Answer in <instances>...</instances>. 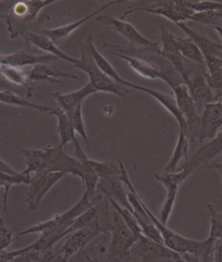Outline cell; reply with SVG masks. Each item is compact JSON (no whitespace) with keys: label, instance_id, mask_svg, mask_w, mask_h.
I'll return each instance as SVG.
<instances>
[{"label":"cell","instance_id":"cell-1","mask_svg":"<svg viewBox=\"0 0 222 262\" xmlns=\"http://www.w3.org/2000/svg\"><path fill=\"white\" fill-rule=\"evenodd\" d=\"M97 203L98 202H92L83 194L81 199L69 210L56 214L46 222H41L18 231L17 236L40 233L39 238L33 243V251L46 253L68 234L69 229L81 214Z\"/></svg>","mask_w":222,"mask_h":262},{"label":"cell","instance_id":"cell-2","mask_svg":"<svg viewBox=\"0 0 222 262\" xmlns=\"http://www.w3.org/2000/svg\"><path fill=\"white\" fill-rule=\"evenodd\" d=\"M103 48L107 49L111 54H122L138 57L148 62L160 72L163 81L168 83L171 88L184 83L183 78L175 72L174 67L163 57L160 48L149 47H136L132 46H118L112 43H103Z\"/></svg>","mask_w":222,"mask_h":262},{"label":"cell","instance_id":"cell-3","mask_svg":"<svg viewBox=\"0 0 222 262\" xmlns=\"http://www.w3.org/2000/svg\"><path fill=\"white\" fill-rule=\"evenodd\" d=\"M93 41L92 35L86 37L84 42H80V53L81 57L77 58V63H75V68L78 69L85 72L90 78L88 83L97 92H107L111 94L117 95L122 98H126L129 94V90L124 86L120 85L115 83L113 80L107 77L101 72L97 63H95L94 58L91 51V43Z\"/></svg>","mask_w":222,"mask_h":262},{"label":"cell","instance_id":"cell-4","mask_svg":"<svg viewBox=\"0 0 222 262\" xmlns=\"http://www.w3.org/2000/svg\"><path fill=\"white\" fill-rule=\"evenodd\" d=\"M110 207L111 242L107 256L111 262H128L131 248L138 239L128 229L114 208Z\"/></svg>","mask_w":222,"mask_h":262},{"label":"cell","instance_id":"cell-5","mask_svg":"<svg viewBox=\"0 0 222 262\" xmlns=\"http://www.w3.org/2000/svg\"><path fill=\"white\" fill-rule=\"evenodd\" d=\"M54 0H14L10 11V23L12 39L25 33V29L37 19L39 12Z\"/></svg>","mask_w":222,"mask_h":262},{"label":"cell","instance_id":"cell-6","mask_svg":"<svg viewBox=\"0 0 222 262\" xmlns=\"http://www.w3.org/2000/svg\"><path fill=\"white\" fill-rule=\"evenodd\" d=\"M119 163L120 169H121V174H120V180L122 181V183L127 185L129 192L127 193L128 194V202L130 203L132 209H133V214L137 223L141 227V229L143 231V234L144 236L147 237L148 239L153 241L154 243L164 245L163 244V239L160 234L159 231L157 230L156 226L151 222L150 218L148 217V214L146 213L145 209L143 208L141 202V196L137 193L136 188L130 182V180L128 178V173L126 170L125 167L123 166V163L121 160H118Z\"/></svg>","mask_w":222,"mask_h":262},{"label":"cell","instance_id":"cell-7","mask_svg":"<svg viewBox=\"0 0 222 262\" xmlns=\"http://www.w3.org/2000/svg\"><path fill=\"white\" fill-rule=\"evenodd\" d=\"M45 165L41 174L57 172L67 176L73 174L83 180L82 164L76 157H70L61 146H48L45 148Z\"/></svg>","mask_w":222,"mask_h":262},{"label":"cell","instance_id":"cell-8","mask_svg":"<svg viewBox=\"0 0 222 262\" xmlns=\"http://www.w3.org/2000/svg\"><path fill=\"white\" fill-rule=\"evenodd\" d=\"M136 12H145L152 14L159 15L166 17L174 24L183 23V21L191 19L194 12L190 9L181 5L179 0H165L156 1L154 4L144 7H129L121 17L123 19L128 14Z\"/></svg>","mask_w":222,"mask_h":262},{"label":"cell","instance_id":"cell-9","mask_svg":"<svg viewBox=\"0 0 222 262\" xmlns=\"http://www.w3.org/2000/svg\"><path fill=\"white\" fill-rule=\"evenodd\" d=\"M179 254L164 245H161L143 235L137 241L129 252L128 262H154L170 259L175 262Z\"/></svg>","mask_w":222,"mask_h":262},{"label":"cell","instance_id":"cell-10","mask_svg":"<svg viewBox=\"0 0 222 262\" xmlns=\"http://www.w3.org/2000/svg\"><path fill=\"white\" fill-rule=\"evenodd\" d=\"M67 174L63 173H46V174H35L32 177L29 183L28 190L26 194V202L27 203V210H37L40 203L48 194L54 185L65 177Z\"/></svg>","mask_w":222,"mask_h":262},{"label":"cell","instance_id":"cell-11","mask_svg":"<svg viewBox=\"0 0 222 262\" xmlns=\"http://www.w3.org/2000/svg\"><path fill=\"white\" fill-rule=\"evenodd\" d=\"M190 174L185 169L180 168L178 172L174 173H163L161 174H156L154 177L157 181H159L165 187L167 190L165 202L163 203L161 212H160V222L167 225L168 219L170 217L171 213L174 208V203L176 201L177 193L179 191L180 187L185 182L186 179Z\"/></svg>","mask_w":222,"mask_h":262},{"label":"cell","instance_id":"cell-12","mask_svg":"<svg viewBox=\"0 0 222 262\" xmlns=\"http://www.w3.org/2000/svg\"><path fill=\"white\" fill-rule=\"evenodd\" d=\"M172 90L174 92V99L176 101L180 112L188 126V140L193 142L196 138L197 129L199 122V115L197 112L195 103L188 92V86L185 83L175 86Z\"/></svg>","mask_w":222,"mask_h":262},{"label":"cell","instance_id":"cell-13","mask_svg":"<svg viewBox=\"0 0 222 262\" xmlns=\"http://www.w3.org/2000/svg\"><path fill=\"white\" fill-rule=\"evenodd\" d=\"M96 19L104 26H107L118 34L125 37L130 43L129 46L136 47H149V48H159V45L146 38L141 34L134 26L126 22L121 18L111 17L108 15H99Z\"/></svg>","mask_w":222,"mask_h":262},{"label":"cell","instance_id":"cell-14","mask_svg":"<svg viewBox=\"0 0 222 262\" xmlns=\"http://www.w3.org/2000/svg\"><path fill=\"white\" fill-rule=\"evenodd\" d=\"M222 126V102H213L206 105L199 116L197 139L204 143L216 137Z\"/></svg>","mask_w":222,"mask_h":262},{"label":"cell","instance_id":"cell-15","mask_svg":"<svg viewBox=\"0 0 222 262\" xmlns=\"http://www.w3.org/2000/svg\"><path fill=\"white\" fill-rule=\"evenodd\" d=\"M220 153H222V130L216 135V137L199 148L181 169H185L191 176L194 171L205 168Z\"/></svg>","mask_w":222,"mask_h":262},{"label":"cell","instance_id":"cell-16","mask_svg":"<svg viewBox=\"0 0 222 262\" xmlns=\"http://www.w3.org/2000/svg\"><path fill=\"white\" fill-rule=\"evenodd\" d=\"M161 41L163 43V48L161 52L163 53V57L174 67L175 72L183 78L184 83L188 84L189 72L184 63V57L180 52L174 39V35L163 28V26L161 27Z\"/></svg>","mask_w":222,"mask_h":262},{"label":"cell","instance_id":"cell-17","mask_svg":"<svg viewBox=\"0 0 222 262\" xmlns=\"http://www.w3.org/2000/svg\"><path fill=\"white\" fill-rule=\"evenodd\" d=\"M73 143L75 146V157L81 163L83 168V177L82 182L84 188L83 194H86L88 199L92 202H99L103 198L102 194L97 193L99 177L94 170V168H92V165L88 163L90 158L86 156L83 148L80 145L78 140L76 138Z\"/></svg>","mask_w":222,"mask_h":262},{"label":"cell","instance_id":"cell-18","mask_svg":"<svg viewBox=\"0 0 222 262\" xmlns=\"http://www.w3.org/2000/svg\"><path fill=\"white\" fill-rule=\"evenodd\" d=\"M206 72L205 71L189 72V81L188 84H186L194 100L198 113H202L206 105L214 102V94L206 79Z\"/></svg>","mask_w":222,"mask_h":262},{"label":"cell","instance_id":"cell-19","mask_svg":"<svg viewBox=\"0 0 222 262\" xmlns=\"http://www.w3.org/2000/svg\"><path fill=\"white\" fill-rule=\"evenodd\" d=\"M72 234V236H70L61 249L56 253L57 256L66 262L81 249L85 248L92 239L102 234V232L96 228H84L77 229Z\"/></svg>","mask_w":222,"mask_h":262},{"label":"cell","instance_id":"cell-20","mask_svg":"<svg viewBox=\"0 0 222 262\" xmlns=\"http://www.w3.org/2000/svg\"><path fill=\"white\" fill-rule=\"evenodd\" d=\"M117 3H122V1H119V0L110 1V2H108V3L105 4V5H103V6L99 7V8L96 10L94 12H92V13L88 15V16H86V17H83V18L77 20L76 22L68 24V25H65V26H60V27H57V28L42 29V30H40L38 32L41 33V34L45 35L46 37H49L56 46H60V45L63 43L77 29L83 26V24H85L87 21L92 19V17H97V15L99 14L100 12H103V11H104L106 9H108V7H110L111 6H114V5Z\"/></svg>","mask_w":222,"mask_h":262},{"label":"cell","instance_id":"cell-21","mask_svg":"<svg viewBox=\"0 0 222 262\" xmlns=\"http://www.w3.org/2000/svg\"><path fill=\"white\" fill-rule=\"evenodd\" d=\"M175 25L196 45L201 52L203 53L205 63L217 58L222 59V46L208 38L206 35L191 29L184 23H178Z\"/></svg>","mask_w":222,"mask_h":262},{"label":"cell","instance_id":"cell-22","mask_svg":"<svg viewBox=\"0 0 222 262\" xmlns=\"http://www.w3.org/2000/svg\"><path fill=\"white\" fill-rule=\"evenodd\" d=\"M127 88L144 92L146 94H148L151 97H154V99L157 100L176 119L177 122L179 123L180 129H182L188 137V126L186 124L185 120L183 119V116L180 112L174 97H171L169 95L159 92V91H156L154 89L147 88V87L130 83V82L127 83Z\"/></svg>","mask_w":222,"mask_h":262},{"label":"cell","instance_id":"cell-23","mask_svg":"<svg viewBox=\"0 0 222 262\" xmlns=\"http://www.w3.org/2000/svg\"><path fill=\"white\" fill-rule=\"evenodd\" d=\"M121 183L122 181L120 180V176L111 177L108 179H99V183L97 185V193L106 198L113 200L118 205L128 209L133 214V209L128 202V194L123 190Z\"/></svg>","mask_w":222,"mask_h":262},{"label":"cell","instance_id":"cell-24","mask_svg":"<svg viewBox=\"0 0 222 262\" xmlns=\"http://www.w3.org/2000/svg\"><path fill=\"white\" fill-rule=\"evenodd\" d=\"M29 80L31 83H60L59 78H72L80 79L77 75L71 74L69 72L61 71L57 66H52L49 63H39L32 66L28 72Z\"/></svg>","mask_w":222,"mask_h":262},{"label":"cell","instance_id":"cell-25","mask_svg":"<svg viewBox=\"0 0 222 262\" xmlns=\"http://www.w3.org/2000/svg\"><path fill=\"white\" fill-rule=\"evenodd\" d=\"M58 59L57 57L52 55L32 54L26 52H17L12 54H1L0 56V66H12L17 68H24L26 66H32L39 63H47L55 60Z\"/></svg>","mask_w":222,"mask_h":262},{"label":"cell","instance_id":"cell-26","mask_svg":"<svg viewBox=\"0 0 222 262\" xmlns=\"http://www.w3.org/2000/svg\"><path fill=\"white\" fill-rule=\"evenodd\" d=\"M22 37L25 38L26 42L42 50L45 52H47L48 54L57 57L58 59H63V61L72 63V66H74L75 63H77V58L64 53L52 42V40L39 32H26L22 35Z\"/></svg>","mask_w":222,"mask_h":262},{"label":"cell","instance_id":"cell-27","mask_svg":"<svg viewBox=\"0 0 222 262\" xmlns=\"http://www.w3.org/2000/svg\"><path fill=\"white\" fill-rule=\"evenodd\" d=\"M97 91L92 87L91 83H88L83 86V88L77 90L76 92L67 93V94H60L59 92L52 93L51 96L57 100L59 104L60 108H62L65 113L72 112L73 108L77 105L83 103V101L91 95L96 93Z\"/></svg>","mask_w":222,"mask_h":262},{"label":"cell","instance_id":"cell-28","mask_svg":"<svg viewBox=\"0 0 222 262\" xmlns=\"http://www.w3.org/2000/svg\"><path fill=\"white\" fill-rule=\"evenodd\" d=\"M50 114L54 115L57 118V133L60 137V146L66 150L67 144L73 142L76 137V132L72 127L68 115L62 108H52Z\"/></svg>","mask_w":222,"mask_h":262},{"label":"cell","instance_id":"cell-29","mask_svg":"<svg viewBox=\"0 0 222 262\" xmlns=\"http://www.w3.org/2000/svg\"><path fill=\"white\" fill-rule=\"evenodd\" d=\"M20 154L24 157L26 168L22 171L25 174L31 176L32 173L39 174L45 165V148H21Z\"/></svg>","mask_w":222,"mask_h":262},{"label":"cell","instance_id":"cell-30","mask_svg":"<svg viewBox=\"0 0 222 262\" xmlns=\"http://www.w3.org/2000/svg\"><path fill=\"white\" fill-rule=\"evenodd\" d=\"M112 55L123 59L133 71L142 77H146L148 79L163 80L162 75L160 74V72L157 71V69H154L153 66L144 60L138 58V57L127 56V55L117 54V53Z\"/></svg>","mask_w":222,"mask_h":262},{"label":"cell","instance_id":"cell-31","mask_svg":"<svg viewBox=\"0 0 222 262\" xmlns=\"http://www.w3.org/2000/svg\"><path fill=\"white\" fill-rule=\"evenodd\" d=\"M0 73L8 80L10 83L18 87H23L28 91L29 93L33 96V83L30 82L28 72L24 68H17L12 66H0Z\"/></svg>","mask_w":222,"mask_h":262},{"label":"cell","instance_id":"cell-32","mask_svg":"<svg viewBox=\"0 0 222 262\" xmlns=\"http://www.w3.org/2000/svg\"><path fill=\"white\" fill-rule=\"evenodd\" d=\"M189 143L190 141L188 140L187 136L184 134V132L182 129L179 128V137H178L176 146L174 148L169 162L164 168L165 173L176 172L177 166L180 162L183 159H187L188 150H189Z\"/></svg>","mask_w":222,"mask_h":262},{"label":"cell","instance_id":"cell-33","mask_svg":"<svg viewBox=\"0 0 222 262\" xmlns=\"http://www.w3.org/2000/svg\"><path fill=\"white\" fill-rule=\"evenodd\" d=\"M174 39L179 49L181 54L184 58L189 60L197 66H205V59L203 53L201 52L196 45L189 37H176L174 35Z\"/></svg>","mask_w":222,"mask_h":262},{"label":"cell","instance_id":"cell-34","mask_svg":"<svg viewBox=\"0 0 222 262\" xmlns=\"http://www.w3.org/2000/svg\"><path fill=\"white\" fill-rule=\"evenodd\" d=\"M91 51H92L95 63H97V67L101 70V72H103V74H105L107 77H109L111 80H113L115 83H117L120 85L124 86L127 88L128 81H126L120 77V75L116 71V69L111 66V63L108 62V60L106 59L105 57L98 52L93 41L91 43Z\"/></svg>","mask_w":222,"mask_h":262},{"label":"cell","instance_id":"cell-35","mask_svg":"<svg viewBox=\"0 0 222 262\" xmlns=\"http://www.w3.org/2000/svg\"><path fill=\"white\" fill-rule=\"evenodd\" d=\"M0 103L20 108H32L42 112H51L52 110V108L49 106L40 105L37 103H32L26 98L11 92H0Z\"/></svg>","mask_w":222,"mask_h":262},{"label":"cell","instance_id":"cell-36","mask_svg":"<svg viewBox=\"0 0 222 262\" xmlns=\"http://www.w3.org/2000/svg\"><path fill=\"white\" fill-rule=\"evenodd\" d=\"M32 176L25 174L23 172H19L17 174H9L6 173H0V180L4 188L3 202L5 211H7V201H8L9 192L12 186L14 185H29L31 182Z\"/></svg>","mask_w":222,"mask_h":262},{"label":"cell","instance_id":"cell-37","mask_svg":"<svg viewBox=\"0 0 222 262\" xmlns=\"http://www.w3.org/2000/svg\"><path fill=\"white\" fill-rule=\"evenodd\" d=\"M108 202L110 203V205L114 208L115 210L117 211L121 218L123 220V222L125 223L126 226L128 227V229L132 232V234L139 239L141 237L143 236V231L141 229L139 224L137 223V219L135 218L134 214L131 213L130 211L128 209L121 207L118 205L113 200L107 198Z\"/></svg>","mask_w":222,"mask_h":262},{"label":"cell","instance_id":"cell-38","mask_svg":"<svg viewBox=\"0 0 222 262\" xmlns=\"http://www.w3.org/2000/svg\"><path fill=\"white\" fill-rule=\"evenodd\" d=\"M181 5L194 12H213L222 10V1L210 0H179Z\"/></svg>","mask_w":222,"mask_h":262},{"label":"cell","instance_id":"cell-39","mask_svg":"<svg viewBox=\"0 0 222 262\" xmlns=\"http://www.w3.org/2000/svg\"><path fill=\"white\" fill-rule=\"evenodd\" d=\"M83 103L77 105L73 108L72 112H68L69 118L72 123V127L74 128L75 132H77L83 138L87 145L90 146L87 131H86L85 124L83 117Z\"/></svg>","mask_w":222,"mask_h":262},{"label":"cell","instance_id":"cell-40","mask_svg":"<svg viewBox=\"0 0 222 262\" xmlns=\"http://www.w3.org/2000/svg\"><path fill=\"white\" fill-rule=\"evenodd\" d=\"M88 163L94 168L99 179H108L111 177H119L121 174L120 167L109 162H97L95 160L88 159Z\"/></svg>","mask_w":222,"mask_h":262},{"label":"cell","instance_id":"cell-41","mask_svg":"<svg viewBox=\"0 0 222 262\" xmlns=\"http://www.w3.org/2000/svg\"><path fill=\"white\" fill-rule=\"evenodd\" d=\"M191 20L210 27H222V10L213 12H194Z\"/></svg>","mask_w":222,"mask_h":262},{"label":"cell","instance_id":"cell-42","mask_svg":"<svg viewBox=\"0 0 222 262\" xmlns=\"http://www.w3.org/2000/svg\"><path fill=\"white\" fill-rule=\"evenodd\" d=\"M208 213L210 214V232L208 238L216 241L222 239V212H218L215 208L208 204Z\"/></svg>","mask_w":222,"mask_h":262},{"label":"cell","instance_id":"cell-43","mask_svg":"<svg viewBox=\"0 0 222 262\" xmlns=\"http://www.w3.org/2000/svg\"><path fill=\"white\" fill-rule=\"evenodd\" d=\"M33 251V243L26 248H19L13 251H7L6 249L0 250V262H12L18 257Z\"/></svg>","mask_w":222,"mask_h":262},{"label":"cell","instance_id":"cell-44","mask_svg":"<svg viewBox=\"0 0 222 262\" xmlns=\"http://www.w3.org/2000/svg\"><path fill=\"white\" fill-rule=\"evenodd\" d=\"M14 0H4L0 1V19H3L6 24L7 32H11V23H10V11Z\"/></svg>","mask_w":222,"mask_h":262},{"label":"cell","instance_id":"cell-45","mask_svg":"<svg viewBox=\"0 0 222 262\" xmlns=\"http://www.w3.org/2000/svg\"><path fill=\"white\" fill-rule=\"evenodd\" d=\"M13 241V233L5 224L0 223V250L6 249Z\"/></svg>","mask_w":222,"mask_h":262},{"label":"cell","instance_id":"cell-46","mask_svg":"<svg viewBox=\"0 0 222 262\" xmlns=\"http://www.w3.org/2000/svg\"><path fill=\"white\" fill-rule=\"evenodd\" d=\"M212 261L222 262V239L214 241L212 250Z\"/></svg>","mask_w":222,"mask_h":262},{"label":"cell","instance_id":"cell-47","mask_svg":"<svg viewBox=\"0 0 222 262\" xmlns=\"http://www.w3.org/2000/svg\"><path fill=\"white\" fill-rule=\"evenodd\" d=\"M0 173H6L9 174H17L19 173L18 171L16 170L15 168H12V166L9 165L8 163L4 162L3 160L0 158Z\"/></svg>","mask_w":222,"mask_h":262},{"label":"cell","instance_id":"cell-48","mask_svg":"<svg viewBox=\"0 0 222 262\" xmlns=\"http://www.w3.org/2000/svg\"><path fill=\"white\" fill-rule=\"evenodd\" d=\"M204 168H214V169H216L219 172V174H220L222 180V155L219 163H214L213 164H211V165L206 166Z\"/></svg>","mask_w":222,"mask_h":262},{"label":"cell","instance_id":"cell-49","mask_svg":"<svg viewBox=\"0 0 222 262\" xmlns=\"http://www.w3.org/2000/svg\"><path fill=\"white\" fill-rule=\"evenodd\" d=\"M213 28L216 31L217 33H218L222 41V27H213Z\"/></svg>","mask_w":222,"mask_h":262},{"label":"cell","instance_id":"cell-50","mask_svg":"<svg viewBox=\"0 0 222 262\" xmlns=\"http://www.w3.org/2000/svg\"><path fill=\"white\" fill-rule=\"evenodd\" d=\"M175 262H187L186 261L185 259H183V257L181 256V255H178V257H177L176 260H175Z\"/></svg>","mask_w":222,"mask_h":262},{"label":"cell","instance_id":"cell-51","mask_svg":"<svg viewBox=\"0 0 222 262\" xmlns=\"http://www.w3.org/2000/svg\"><path fill=\"white\" fill-rule=\"evenodd\" d=\"M86 259H87V261L88 262H100L98 260H96V259H92L91 258H88V256H86Z\"/></svg>","mask_w":222,"mask_h":262},{"label":"cell","instance_id":"cell-52","mask_svg":"<svg viewBox=\"0 0 222 262\" xmlns=\"http://www.w3.org/2000/svg\"><path fill=\"white\" fill-rule=\"evenodd\" d=\"M0 223H1V224H5V222H4V219H3V218H2V216H1V215H0Z\"/></svg>","mask_w":222,"mask_h":262},{"label":"cell","instance_id":"cell-53","mask_svg":"<svg viewBox=\"0 0 222 262\" xmlns=\"http://www.w3.org/2000/svg\"><path fill=\"white\" fill-rule=\"evenodd\" d=\"M0 187H2V183H1V180H0Z\"/></svg>","mask_w":222,"mask_h":262},{"label":"cell","instance_id":"cell-54","mask_svg":"<svg viewBox=\"0 0 222 262\" xmlns=\"http://www.w3.org/2000/svg\"><path fill=\"white\" fill-rule=\"evenodd\" d=\"M1 140H2V139H1V138H0V141H1Z\"/></svg>","mask_w":222,"mask_h":262},{"label":"cell","instance_id":"cell-55","mask_svg":"<svg viewBox=\"0 0 222 262\" xmlns=\"http://www.w3.org/2000/svg\"><path fill=\"white\" fill-rule=\"evenodd\" d=\"M0 56H1V53H0Z\"/></svg>","mask_w":222,"mask_h":262}]
</instances>
